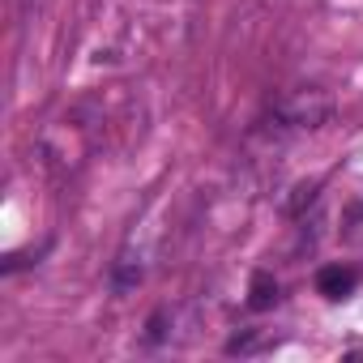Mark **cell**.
<instances>
[{"mask_svg":"<svg viewBox=\"0 0 363 363\" xmlns=\"http://www.w3.org/2000/svg\"><path fill=\"white\" fill-rule=\"evenodd\" d=\"M274 299H278V282H274L269 274H252V291H248V303H252L257 312H265V308H274Z\"/></svg>","mask_w":363,"mask_h":363,"instance_id":"3","label":"cell"},{"mask_svg":"<svg viewBox=\"0 0 363 363\" xmlns=\"http://www.w3.org/2000/svg\"><path fill=\"white\" fill-rule=\"evenodd\" d=\"M354 286H359V269H354V265H325V269L316 274V291H320L325 299H346Z\"/></svg>","mask_w":363,"mask_h":363,"instance_id":"2","label":"cell"},{"mask_svg":"<svg viewBox=\"0 0 363 363\" xmlns=\"http://www.w3.org/2000/svg\"><path fill=\"white\" fill-rule=\"evenodd\" d=\"M329 111H333V103L320 90H299L286 103H278V120L291 124V128H316V124L329 120Z\"/></svg>","mask_w":363,"mask_h":363,"instance_id":"1","label":"cell"}]
</instances>
